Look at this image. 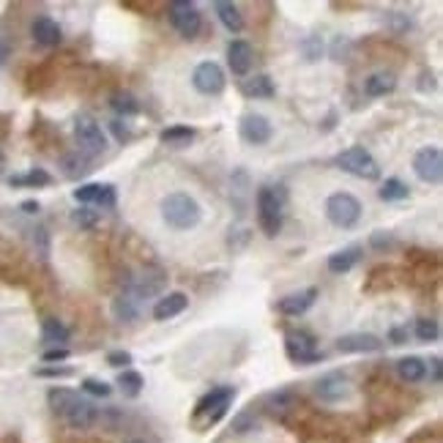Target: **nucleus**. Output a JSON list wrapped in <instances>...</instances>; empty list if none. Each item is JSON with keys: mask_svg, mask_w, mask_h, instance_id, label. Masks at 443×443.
<instances>
[{"mask_svg": "<svg viewBox=\"0 0 443 443\" xmlns=\"http://www.w3.org/2000/svg\"><path fill=\"white\" fill-rule=\"evenodd\" d=\"M427 372H433V383H441V358H438V356H435V358L430 361Z\"/></svg>", "mask_w": 443, "mask_h": 443, "instance_id": "nucleus-49", "label": "nucleus"}, {"mask_svg": "<svg viewBox=\"0 0 443 443\" xmlns=\"http://www.w3.org/2000/svg\"><path fill=\"white\" fill-rule=\"evenodd\" d=\"M337 351L340 353H378L383 351V340L369 331H353L337 340Z\"/></svg>", "mask_w": 443, "mask_h": 443, "instance_id": "nucleus-13", "label": "nucleus"}, {"mask_svg": "<svg viewBox=\"0 0 443 443\" xmlns=\"http://www.w3.org/2000/svg\"><path fill=\"white\" fill-rule=\"evenodd\" d=\"M186 307H189V296L181 293V290H173V293L162 296V299L153 304V320H159V323L173 320L181 312H186Z\"/></svg>", "mask_w": 443, "mask_h": 443, "instance_id": "nucleus-17", "label": "nucleus"}, {"mask_svg": "<svg viewBox=\"0 0 443 443\" xmlns=\"http://www.w3.org/2000/svg\"><path fill=\"white\" fill-rule=\"evenodd\" d=\"M413 173L421 183H441L443 178V153L438 145H427L413 156Z\"/></svg>", "mask_w": 443, "mask_h": 443, "instance_id": "nucleus-10", "label": "nucleus"}, {"mask_svg": "<svg viewBox=\"0 0 443 443\" xmlns=\"http://www.w3.org/2000/svg\"><path fill=\"white\" fill-rule=\"evenodd\" d=\"M285 353L293 364H317L323 353L317 351V340L310 331H287L285 334Z\"/></svg>", "mask_w": 443, "mask_h": 443, "instance_id": "nucleus-7", "label": "nucleus"}, {"mask_svg": "<svg viewBox=\"0 0 443 443\" xmlns=\"http://www.w3.org/2000/svg\"><path fill=\"white\" fill-rule=\"evenodd\" d=\"M110 107L115 110V115H124V118H132V115L140 112V101H137V96L129 93V90H118V93H112Z\"/></svg>", "mask_w": 443, "mask_h": 443, "instance_id": "nucleus-28", "label": "nucleus"}, {"mask_svg": "<svg viewBox=\"0 0 443 443\" xmlns=\"http://www.w3.org/2000/svg\"><path fill=\"white\" fill-rule=\"evenodd\" d=\"M31 33H33V42L42 47H58L60 44V39H63V31H60V25L52 19V17H36L33 19V25H31Z\"/></svg>", "mask_w": 443, "mask_h": 443, "instance_id": "nucleus-18", "label": "nucleus"}, {"mask_svg": "<svg viewBox=\"0 0 443 443\" xmlns=\"http://www.w3.org/2000/svg\"><path fill=\"white\" fill-rule=\"evenodd\" d=\"M80 402V394L77 392H72V389H49V394H47V405H49V410L55 413V416H66L74 405Z\"/></svg>", "mask_w": 443, "mask_h": 443, "instance_id": "nucleus-23", "label": "nucleus"}, {"mask_svg": "<svg viewBox=\"0 0 443 443\" xmlns=\"http://www.w3.org/2000/svg\"><path fill=\"white\" fill-rule=\"evenodd\" d=\"M397 88V77L392 72H375L364 80V93L369 99H381V96H389Z\"/></svg>", "mask_w": 443, "mask_h": 443, "instance_id": "nucleus-20", "label": "nucleus"}, {"mask_svg": "<svg viewBox=\"0 0 443 443\" xmlns=\"http://www.w3.org/2000/svg\"><path fill=\"white\" fill-rule=\"evenodd\" d=\"M397 375L405 383H421L427 378V361L419 356H405L397 361Z\"/></svg>", "mask_w": 443, "mask_h": 443, "instance_id": "nucleus-21", "label": "nucleus"}, {"mask_svg": "<svg viewBox=\"0 0 443 443\" xmlns=\"http://www.w3.org/2000/svg\"><path fill=\"white\" fill-rule=\"evenodd\" d=\"M348 392H351V386H348V378L342 372H328V375L317 378V383H315V394L328 405L342 402L348 397Z\"/></svg>", "mask_w": 443, "mask_h": 443, "instance_id": "nucleus-14", "label": "nucleus"}, {"mask_svg": "<svg viewBox=\"0 0 443 443\" xmlns=\"http://www.w3.org/2000/svg\"><path fill=\"white\" fill-rule=\"evenodd\" d=\"M317 296H320L317 287H304V290H299V293H290V296L279 299L276 310L282 312L285 317H301V315L317 301Z\"/></svg>", "mask_w": 443, "mask_h": 443, "instance_id": "nucleus-16", "label": "nucleus"}, {"mask_svg": "<svg viewBox=\"0 0 443 443\" xmlns=\"http://www.w3.org/2000/svg\"><path fill=\"white\" fill-rule=\"evenodd\" d=\"M252 430H258V416H255V410H241L235 419H233V433L235 435H246V433H252Z\"/></svg>", "mask_w": 443, "mask_h": 443, "instance_id": "nucleus-37", "label": "nucleus"}, {"mask_svg": "<svg viewBox=\"0 0 443 443\" xmlns=\"http://www.w3.org/2000/svg\"><path fill=\"white\" fill-rule=\"evenodd\" d=\"M8 183L11 186H49L52 183V176L47 173V170H39V167H33V170H28V173H22V176H11L8 178Z\"/></svg>", "mask_w": 443, "mask_h": 443, "instance_id": "nucleus-31", "label": "nucleus"}, {"mask_svg": "<svg viewBox=\"0 0 443 443\" xmlns=\"http://www.w3.org/2000/svg\"><path fill=\"white\" fill-rule=\"evenodd\" d=\"M129 443H145V441H140V438H134V441H129Z\"/></svg>", "mask_w": 443, "mask_h": 443, "instance_id": "nucleus-53", "label": "nucleus"}, {"mask_svg": "<svg viewBox=\"0 0 443 443\" xmlns=\"http://www.w3.org/2000/svg\"><path fill=\"white\" fill-rule=\"evenodd\" d=\"M238 134H241V140L249 142V145H266L268 140L274 137V126H271V121H268L266 115H260V112H246V115L241 118V124H238Z\"/></svg>", "mask_w": 443, "mask_h": 443, "instance_id": "nucleus-12", "label": "nucleus"}, {"mask_svg": "<svg viewBox=\"0 0 443 443\" xmlns=\"http://www.w3.org/2000/svg\"><path fill=\"white\" fill-rule=\"evenodd\" d=\"M369 246H372V249H378V252H386V249H392V246H394V235H392V233H386V230H378V233H372V235H369Z\"/></svg>", "mask_w": 443, "mask_h": 443, "instance_id": "nucleus-42", "label": "nucleus"}, {"mask_svg": "<svg viewBox=\"0 0 443 443\" xmlns=\"http://www.w3.org/2000/svg\"><path fill=\"white\" fill-rule=\"evenodd\" d=\"M358 258H361V246H348V249H340V252L328 255L326 266H328L331 274H348L358 263Z\"/></svg>", "mask_w": 443, "mask_h": 443, "instance_id": "nucleus-25", "label": "nucleus"}, {"mask_svg": "<svg viewBox=\"0 0 443 443\" xmlns=\"http://www.w3.org/2000/svg\"><path fill=\"white\" fill-rule=\"evenodd\" d=\"M99 211H93L90 206H80L77 211H72V224L74 227H80V230H90V227H96L99 224Z\"/></svg>", "mask_w": 443, "mask_h": 443, "instance_id": "nucleus-35", "label": "nucleus"}, {"mask_svg": "<svg viewBox=\"0 0 443 443\" xmlns=\"http://www.w3.org/2000/svg\"><path fill=\"white\" fill-rule=\"evenodd\" d=\"M107 364H110V367H124V369H129L132 353H129V351H112V353H107Z\"/></svg>", "mask_w": 443, "mask_h": 443, "instance_id": "nucleus-45", "label": "nucleus"}, {"mask_svg": "<svg viewBox=\"0 0 443 443\" xmlns=\"http://www.w3.org/2000/svg\"><path fill=\"white\" fill-rule=\"evenodd\" d=\"M351 52H353V42L348 39V36H337L331 47H328V55H331V60H337V63H345L348 58H351Z\"/></svg>", "mask_w": 443, "mask_h": 443, "instance_id": "nucleus-39", "label": "nucleus"}, {"mask_svg": "<svg viewBox=\"0 0 443 443\" xmlns=\"http://www.w3.org/2000/svg\"><path fill=\"white\" fill-rule=\"evenodd\" d=\"M36 375L39 378H72L74 369L72 367H42V369H36Z\"/></svg>", "mask_w": 443, "mask_h": 443, "instance_id": "nucleus-43", "label": "nucleus"}, {"mask_svg": "<svg viewBox=\"0 0 443 443\" xmlns=\"http://www.w3.org/2000/svg\"><path fill=\"white\" fill-rule=\"evenodd\" d=\"M413 334H416L419 342H435V340L441 337V326H438V320H433V317H419Z\"/></svg>", "mask_w": 443, "mask_h": 443, "instance_id": "nucleus-33", "label": "nucleus"}, {"mask_svg": "<svg viewBox=\"0 0 443 443\" xmlns=\"http://www.w3.org/2000/svg\"><path fill=\"white\" fill-rule=\"evenodd\" d=\"M159 211H162L165 224L173 227V230H192V227H197L200 219H203L200 203H197L192 194H186V192H170V194H165L162 203H159Z\"/></svg>", "mask_w": 443, "mask_h": 443, "instance_id": "nucleus-1", "label": "nucleus"}, {"mask_svg": "<svg viewBox=\"0 0 443 443\" xmlns=\"http://www.w3.org/2000/svg\"><path fill=\"white\" fill-rule=\"evenodd\" d=\"M326 219L340 230H351L361 219V203L351 192H334L326 200Z\"/></svg>", "mask_w": 443, "mask_h": 443, "instance_id": "nucleus-5", "label": "nucleus"}, {"mask_svg": "<svg viewBox=\"0 0 443 443\" xmlns=\"http://www.w3.org/2000/svg\"><path fill=\"white\" fill-rule=\"evenodd\" d=\"M383 22H386V28H389L394 36H405V33L413 28V19H410L408 14H402V11H386Z\"/></svg>", "mask_w": 443, "mask_h": 443, "instance_id": "nucleus-34", "label": "nucleus"}, {"mask_svg": "<svg viewBox=\"0 0 443 443\" xmlns=\"http://www.w3.org/2000/svg\"><path fill=\"white\" fill-rule=\"evenodd\" d=\"M192 85L197 93L203 96H219L224 85H227V77H224V69H222L217 60H203L197 63V69L192 72Z\"/></svg>", "mask_w": 443, "mask_h": 443, "instance_id": "nucleus-9", "label": "nucleus"}, {"mask_svg": "<svg viewBox=\"0 0 443 443\" xmlns=\"http://www.w3.org/2000/svg\"><path fill=\"white\" fill-rule=\"evenodd\" d=\"M19 208H22V211H25V214H39V208H42V206H39V203H36V200H25V203H22V206H19Z\"/></svg>", "mask_w": 443, "mask_h": 443, "instance_id": "nucleus-50", "label": "nucleus"}, {"mask_svg": "<svg viewBox=\"0 0 443 443\" xmlns=\"http://www.w3.org/2000/svg\"><path fill=\"white\" fill-rule=\"evenodd\" d=\"M33 244H36V249H39L42 258L49 255V233H47L44 227H36V230H33Z\"/></svg>", "mask_w": 443, "mask_h": 443, "instance_id": "nucleus-44", "label": "nucleus"}, {"mask_svg": "<svg viewBox=\"0 0 443 443\" xmlns=\"http://www.w3.org/2000/svg\"><path fill=\"white\" fill-rule=\"evenodd\" d=\"M42 337H44V342L49 345H66L69 342V328L63 326V320H58V317H47L44 323H42Z\"/></svg>", "mask_w": 443, "mask_h": 443, "instance_id": "nucleus-27", "label": "nucleus"}, {"mask_svg": "<svg viewBox=\"0 0 443 443\" xmlns=\"http://www.w3.org/2000/svg\"><path fill=\"white\" fill-rule=\"evenodd\" d=\"M167 17H170V25L176 28L183 39H194L200 33V28H203V14L189 0H173L167 6Z\"/></svg>", "mask_w": 443, "mask_h": 443, "instance_id": "nucleus-6", "label": "nucleus"}, {"mask_svg": "<svg viewBox=\"0 0 443 443\" xmlns=\"http://www.w3.org/2000/svg\"><path fill=\"white\" fill-rule=\"evenodd\" d=\"M112 315L118 317V320H124V323H132L137 320V315H140V304L129 299L126 293H121V296H115L112 299Z\"/></svg>", "mask_w": 443, "mask_h": 443, "instance_id": "nucleus-30", "label": "nucleus"}, {"mask_svg": "<svg viewBox=\"0 0 443 443\" xmlns=\"http://www.w3.org/2000/svg\"><path fill=\"white\" fill-rule=\"evenodd\" d=\"M378 197L383 203H402V200L410 197V186L405 181H399V178H386L381 183V189H378Z\"/></svg>", "mask_w": 443, "mask_h": 443, "instance_id": "nucleus-26", "label": "nucleus"}, {"mask_svg": "<svg viewBox=\"0 0 443 443\" xmlns=\"http://www.w3.org/2000/svg\"><path fill=\"white\" fill-rule=\"evenodd\" d=\"M63 419H66V424H69L72 430H90V427L99 421V408H96L93 402H88V399L80 397V402H77Z\"/></svg>", "mask_w": 443, "mask_h": 443, "instance_id": "nucleus-19", "label": "nucleus"}, {"mask_svg": "<svg viewBox=\"0 0 443 443\" xmlns=\"http://www.w3.org/2000/svg\"><path fill=\"white\" fill-rule=\"evenodd\" d=\"M268 410L276 416V413H285V410H290L293 405H296V397L290 394V392H276V394H271V397L266 399Z\"/></svg>", "mask_w": 443, "mask_h": 443, "instance_id": "nucleus-40", "label": "nucleus"}, {"mask_svg": "<svg viewBox=\"0 0 443 443\" xmlns=\"http://www.w3.org/2000/svg\"><path fill=\"white\" fill-rule=\"evenodd\" d=\"M3 162H6V156H3V151H0V165H3Z\"/></svg>", "mask_w": 443, "mask_h": 443, "instance_id": "nucleus-52", "label": "nucleus"}, {"mask_svg": "<svg viewBox=\"0 0 443 443\" xmlns=\"http://www.w3.org/2000/svg\"><path fill=\"white\" fill-rule=\"evenodd\" d=\"M63 173L69 178H80L90 173V162L85 156H80V153H74V156H66L63 159Z\"/></svg>", "mask_w": 443, "mask_h": 443, "instance_id": "nucleus-38", "label": "nucleus"}, {"mask_svg": "<svg viewBox=\"0 0 443 443\" xmlns=\"http://www.w3.org/2000/svg\"><path fill=\"white\" fill-rule=\"evenodd\" d=\"M337 167L361 178V181H378L381 178V165L375 162V156L364 148V145H351L337 156Z\"/></svg>", "mask_w": 443, "mask_h": 443, "instance_id": "nucleus-4", "label": "nucleus"}, {"mask_svg": "<svg viewBox=\"0 0 443 443\" xmlns=\"http://www.w3.org/2000/svg\"><path fill=\"white\" fill-rule=\"evenodd\" d=\"M159 140L170 148H186V145L194 142V129L192 126H170V129L159 134Z\"/></svg>", "mask_w": 443, "mask_h": 443, "instance_id": "nucleus-29", "label": "nucleus"}, {"mask_svg": "<svg viewBox=\"0 0 443 443\" xmlns=\"http://www.w3.org/2000/svg\"><path fill=\"white\" fill-rule=\"evenodd\" d=\"M227 63H230V72L235 77H246L252 72V63H255V49L249 42L244 39H233L227 44Z\"/></svg>", "mask_w": 443, "mask_h": 443, "instance_id": "nucleus-15", "label": "nucleus"}, {"mask_svg": "<svg viewBox=\"0 0 443 443\" xmlns=\"http://www.w3.org/2000/svg\"><path fill=\"white\" fill-rule=\"evenodd\" d=\"M389 342H392V345H405V342H408V328L394 326V328L389 331Z\"/></svg>", "mask_w": 443, "mask_h": 443, "instance_id": "nucleus-48", "label": "nucleus"}, {"mask_svg": "<svg viewBox=\"0 0 443 443\" xmlns=\"http://www.w3.org/2000/svg\"><path fill=\"white\" fill-rule=\"evenodd\" d=\"M110 129H112V134H115V140H118V142H129V140H132V132L124 126V121H112V124H110Z\"/></svg>", "mask_w": 443, "mask_h": 443, "instance_id": "nucleus-46", "label": "nucleus"}, {"mask_svg": "<svg viewBox=\"0 0 443 443\" xmlns=\"http://www.w3.org/2000/svg\"><path fill=\"white\" fill-rule=\"evenodd\" d=\"M241 93H244L246 99H271V96L276 93V88H274V80H271L268 74H255V77L244 80Z\"/></svg>", "mask_w": 443, "mask_h": 443, "instance_id": "nucleus-24", "label": "nucleus"}, {"mask_svg": "<svg viewBox=\"0 0 443 443\" xmlns=\"http://www.w3.org/2000/svg\"><path fill=\"white\" fill-rule=\"evenodd\" d=\"M8 55H11V44L0 36V63H6V60H8Z\"/></svg>", "mask_w": 443, "mask_h": 443, "instance_id": "nucleus-51", "label": "nucleus"}, {"mask_svg": "<svg viewBox=\"0 0 443 443\" xmlns=\"http://www.w3.org/2000/svg\"><path fill=\"white\" fill-rule=\"evenodd\" d=\"M74 200L80 206H96L101 211L115 208V186L112 183H83L74 189Z\"/></svg>", "mask_w": 443, "mask_h": 443, "instance_id": "nucleus-11", "label": "nucleus"}, {"mask_svg": "<svg viewBox=\"0 0 443 443\" xmlns=\"http://www.w3.org/2000/svg\"><path fill=\"white\" fill-rule=\"evenodd\" d=\"M214 11H217V17H219V22L224 25L227 33H241V31H244V14H241V8H238L235 3L219 0V3L214 6Z\"/></svg>", "mask_w": 443, "mask_h": 443, "instance_id": "nucleus-22", "label": "nucleus"}, {"mask_svg": "<svg viewBox=\"0 0 443 443\" xmlns=\"http://www.w3.org/2000/svg\"><path fill=\"white\" fill-rule=\"evenodd\" d=\"M83 392L90 397H110L112 394V386L107 381H99V378H85L83 381Z\"/></svg>", "mask_w": 443, "mask_h": 443, "instance_id": "nucleus-41", "label": "nucleus"}, {"mask_svg": "<svg viewBox=\"0 0 443 443\" xmlns=\"http://www.w3.org/2000/svg\"><path fill=\"white\" fill-rule=\"evenodd\" d=\"M69 358V351L66 348H52V351H47L44 356H42V361L44 364H55V361H66Z\"/></svg>", "mask_w": 443, "mask_h": 443, "instance_id": "nucleus-47", "label": "nucleus"}, {"mask_svg": "<svg viewBox=\"0 0 443 443\" xmlns=\"http://www.w3.org/2000/svg\"><path fill=\"white\" fill-rule=\"evenodd\" d=\"M233 399H235V389H233V386L211 389L206 397L197 399V405H194V410H192V427H194L197 433L211 430L222 416L227 413V408L233 405Z\"/></svg>", "mask_w": 443, "mask_h": 443, "instance_id": "nucleus-2", "label": "nucleus"}, {"mask_svg": "<svg viewBox=\"0 0 443 443\" xmlns=\"http://www.w3.org/2000/svg\"><path fill=\"white\" fill-rule=\"evenodd\" d=\"M118 386H121V392H124L126 397H140L145 381H142V375H140L137 369H124V372L118 375Z\"/></svg>", "mask_w": 443, "mask_h": 443, "instance_id": "nucleus-32", "label": "nucleus"}, {"mask_svg": "<svg viewBox=\"0 0 443 443\" xmlns=\"http://www.w3.org/2000/svg\"><path fill=\"white\" fill-rule=\"evenodd\" d=\"M255 208H258V224L263 230L266 238H276L282 233V222H285V197L279 189L274 186H263L258 189V200H255Z\"/></svg>", "mask_w": 443, "mask_h": 443, "instance_id": "nucleus-3", "label": "nucleus"}, {"mask_svg": "<svg viewBox=\"0 0 443 443\" xmlns=\"http://www.w3.org/2000/svg\"><path fill=\"white\" fill-rule=\"evenodd\" d=\"M74 140H77L83 156H99L107 148V137H104L101 126L90 115H80L74 121Z\"/></svg>", "mask_w": 443, "mask_h": 443, "instance_id": "nucleus-8", "label": "nucleus"}, {"mask_svg": "<svg viewBox=\"0 0 443 443\" xmlns=\"http://www.w3.org/2000/svg\"><path fill=\"white\" fill-rule=\"evenodd\" d=\"M299 49H301V55H304V60H307V63H315V60H320V58H323L326 44H323V39H320V36H307V39L299 44Z\"/></svg>", "mask_w": 443, "mask_h": 443, "instance_id": "nucleus-36", "label": "nucleus"}]
</instances>
